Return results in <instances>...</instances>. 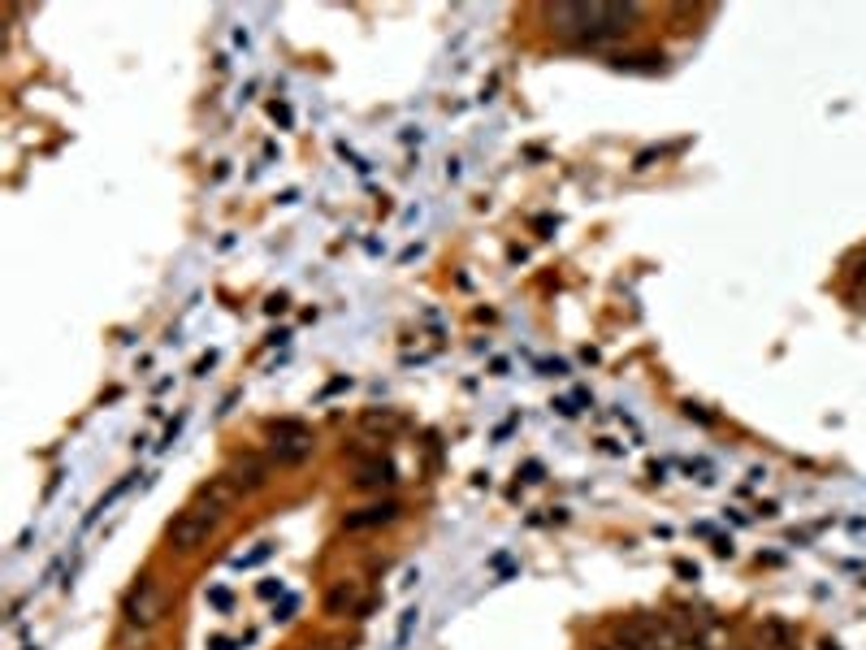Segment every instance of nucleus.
Returning <instances> with one entry per match:
<instances>
[{"label":"nucleus","mask_w":866,"mask_h":650,"mask_svg":"<svg viewBox=\"0 0 866 650\" xmlns=\"http://www.w3.org/2000/svg\"><path fill=\"white\" fill-rule=\"evenodd\" d=\"M550 31L576 44H607L628 31H637L641 9L637 5H550L546 9Z\"/></svg>","instance_id":"1"},{"label":"nucleus","mask_w":866,"mask_h":650,"mask_svg":"<svg viewBox=\"0 0 866 650\" xmlns=\"http://www.w3.org/2000/svg\"><path fill=\"white\" fill-rule=\"evenodd\" d=\"M217 512H208V507H187V512H178L174 520H169V551H178V555H191V551H200V546L208 542V533L217 529Z\"/></svg>","instance_id":"2"},{"label":"nucleus","mask_w":866,"mask_h":650,"mask_svg":"<svg viewBox=\"0 0 866 650\" xmlns=\"http://www.w3.org/2000/svg\"><path fill=\"white\" fill-rule=\"evenodd\" d=\"M269 455L278 464H304L308 455H312V447H317V438H312V429L304 425V421H273L269 429Z\"/></svg>","instance_id":"3"},{"label":"nucleus","mask_w":866,"mask_h":650,"mask_svg":"<svg viewBox=\"0 0 866 650\" xmlns=\"http://www.w3.org/2000/svg\"><path fill=\"white\" fill-rule=\"evenodd\" d=\"M161 611H165V598H161V590H156V581L143 572L122 598V616H126L130 629H148V624L161 620Z\"/></svg>","instance_id":"4"},{"label":"nucleus","mask_w":866,"mask_h":650,"mask_svg":"<svg viewBox=\"0 0 866 650\" xmlns=\"http://www.w3.org/2000/svg\"><path fill=\"white\" fill-rule=\"evenodd\" d=\"M399 516H403V503H395V499H377V503H369V507H360V512H347V516H343V529H347V533L382 529V525H395Z\"/></svg>","instance_id":"5"},{"label":"nucleus","mask_w":866,"mask_h":650,"mask_svg":"<svg viewBox=\"0 0 866 650\" xmlns=\"http://www.w3.org/2000/svg\"><path fill=\"white\" fill-rule=\"evenodd\" d=\"M356 490H390L395 486V464L386 460V455H369V460H356Z\"/></svg>","instance_id":"6"},{"label":"nucleus","mask_w":866,"mask_h":650,"mask_svg":"<svg viewBox=\"0 0 866 650\" xmlns=\"http://www.w3.org/2000/svg\"><path fill=\"white\" fill-rule=\"evenodd\" d=\"M364 607V590L356 577H343L330 585V594H325V616H356Z\"/></svg>","instance_id":"7"},{"label":"nucleus","mask_w":866,"mask_h":650,"mask_svg":"<svg viewBox=\"0 0 866 650\" xmlns=\"http://www.w3.org/2000/svg\"><path fill=\"white\" fill-rule=\"evenodd\" d=\"M243 499V490H239V481H234L230 473H221V477H213L208 486L200 490V507H208V512H230L234 503Z\"/></svg>","instance_id":"8"},{"label":"nucleus","mask_w":866,"mask_h":650,"mask_svg":"<svg viewBox=\"0 0 866 650\" xmlns=\"http://www.w3.org/2000/svg\"><path fill=\"white\" fill-rule=\"evenodd\" d=\"M226 473L239 481V490L247 494V490H260L269 481V460H260V455H239V460H234Z\"/></svg>","instance_id":"9"},{"label":"nucleus","mask_w":866,"mask_h":650,"mask_svg":"<svg viewBox=\"0 0 866 650\" xmlns=\"http://www.w3.org/2000/svg\"><path fill=\"white\" fill-rule=\"evenodd\" d=\"M663 52H637V57H615V70H628V74H659L663 70Z\"/></svg>","instance_id":"10"},{"label":"nucleus","mask_w":866,"mask_h":650,"mask_svg":"<svg viewBox=\"0 0 866 650\" xmlns=\"http://www.w3.org/2000/svg\"><path fill=\"white\" fill-rule=\"evenodd\" d=\"M360 425H364V429H373V434H395V429H399L403 421H399V416L390 412V408H382V412L369 408V412L360 416Z\"/></svg>","instance_id":"11"},{"label":"nucleus","mask_w":866,"mask_h":650,"mask_svg":"<svg viewBox=\"0 0 866 650\" xmlns=\"http://www.w3.org/2000/svg\"><path fill=\"white\" fill-rule=\"evenodd\" d=\"M416 624H421V611L408 607V611L399 616V629H395V650H403V646L412 642V629H416Z\"/></svg>","instance_id":"12"},{"label":"nucleus","mask_w":866,"mask_h":650,"mask_svg":"<svg viewBox=\"0 0 866 650\" xmlns=\"http://www.w3.org/2000/svg\"><path fill=\"white\" fill-rule=\"evenodd\" d=\"M763 637H767V642H776V646H789V624L767 620V624H763Z\"/></svg>","instance_id":"13"},{"label":"nucleus","mask_w":866,"mask_h":650,"mask_svg":"<svg viewBox=\"0 0 866 650\" xmlns=\"http://www.w3.org/2000/svg\"><path fill=\"white\" fill-rule=\"evenodd\" d=\"M269 555H273V546H269V542H260L252 555H239V559H234V568H252V564H260V559H269Z\"/></svg>","instance_id":"14"},{"label":"nucleus","mask_w":866,"mask_h":650,"mask_svg":"<svg viewBox=\"0 0 866 650\" xmlns=\"http://www.w3.org/2000/svg\"><path fill=\"white\" fill-rule=\"evenodd\" d=\"M273 594H282V581L265 577V581H260V598H273Z\"/></svg>","instance_id":"15"},{"label":"nucleus","mask_w":866,"mask_h":650,"mask_svg":"<svg viewBox=\"0 0 866 650\" xmlns=\"http://www.w3.org/2000/svg\"><path fill=\"white\" fill-rule=\"evenodd\" d=\"M208 603H213V607H230V594L226 590H213V594H208Z\"/></svg>","instance_id":"16"},{"label":"nucleus","mask_w":866,"mask_h":650,"mask_svg":"<svg viewBox=\"0 0 866 650\" xmlns=\"http://www.w3.org/2000/svg\"><path fill=\"white\" fill-rule=\"evenodd\" d=\"M676 572H680V577H693V581H698V568H693V564H685V559H680V564H676Z\"/></svg>","instance_id":"17"},{"label":"nucleus","mask_w":866,"mask_h":650,"mask_svg":"<svg viewBox=\"0 0 866 650\" xmlns=\"http://www.w3.org/2000/svg\"><path fill=\"white\" fill-rule=\"evenodd\" d=\"M282 308H286V295H273L269 304H265V312H282Z\"/></svg>","instance_id":"18"},{"label":"nucleus","mask_w":866,"mask_h":650,"mask_svg":"<svg viewBox=\"0 0 866 650\" xmlns=\"http://www.w3.org/2000/svg\"><path fill=\"white\" fill-rule=\"evenodd\" d=\"M208 646H213V650H234V642H230V637H213V642H208Z\"/></svg>","instance_id":"19"},{"label":"nucleus","mask_w":866,"mask_h":650,"mask_svg":"<svg viewBox=\"0 0 866 650\" xmlns=\"http://www.w3.org/2000/svg\"><path fill=\"white\" fill-rule=\"evenodd\" d=\"M602 650H633V646H624V642H607V646H602Z\"/></svg>","instance_id":"20"},{"label":"nucleus","mask_w":866,"mask_h":650,"mask_svg":"<svg viewBox=\"0 0 866 650\" xmlns=\"http://www.w3.org/2000/svg\"><path fill=\"white\" fill-rule=\"evenodd\" d=\"M819 650H841V646H836V642H819Z\"/></svg>","instance_id":"21"},{"label":"nucleus","mask_w":866,"mask_h":650,"mask_svg":"<svg viewBox=\"0 0 866 650\" xmlns=\"http://www.w3.org/2000/svg\"><path fill=\"white\" fill-rule=\"evenodd\" d=\"M858 286H866V265H862V269H858Z\"/></svg>","instance_id":"22"}]
</instances>
